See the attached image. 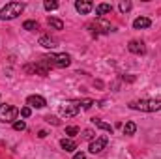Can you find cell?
<instances>
[{"mask_svg":"<svg viewBox=\"0 0 161 159\" xmlns=\"http://www.w3.org/2000/svg\"><path fill=\"white\" fill-rule=\"evenodd\" d=\"M129 109L141 112H158L161 111V99H137L129 103Z\"/></svg>","mask_w":161,"mask_h":159,"instance_id":"6da1fadb","label":"cell"},{"mask_svg":"<svg viewBox=\"0 0 161 159\" xmlns=\"http://www.w3.org/2000/svg\"><path fill=\"white\" fill-rule=\"evenodd\" d=\"M23 11H25V4H23V2H8V4L0 9V21L17 19Z\"/></svg>","mask_w":161,"mask_h":159,"instance_id":"7a4b0ae2","label":"cell"},{"mask_svg":"<svg viewBox=\"0 0 161 159\" xmlns=\"http://www.w3.org/2000/svg\"><path fill=\"white\" fill-rule=\"evenodd\" d=\"M41 60L51 68H68L71 64V56L66 52H51V54L43 56Z\"/></svg>","mask_w":161,"mask_h":159,"instance_id":"3957f363","label":"cell"},{"mask_svg":"<svg viewBox=\"0 0 161 159\" xmlns=\"http://www.w3.org/2000/svg\"><path fill=\"white\" fill-rule=\"evenodd\" d=\"M19 109L13 107V105H8V103H0V122L4 123H13L17 122V116H19Z\"/></svg>","mask_w":161,"mask_h":159,"instance_id":"277c9868","label":"cell"},{"mask_svg":"<svg viewBox=\"0 0 161 159\" xmlns=\"http://www.w3.org/2000/svg\"><path fill=\"white\" fill-rule=\"evenodd\" d=\"M79 111H80L79 101H69V103H64V105L60 107V114H62V116H68V118L77 116Z\"/></svg>","mask_w":161,"mask_h":159,"instance_id":"5b68a950","label":"cell"},{"mask_svg":"<svg viewBox=\"0 0 161 159\" xmlns=\"http://www.w3.org/2000/svg\"><path fill=\"white\" fill-rule=\"evenodd\" d=\"M109 144V139L107 137H97V139H94L92 142H90V154H99L101 150H105V146Z\"/></svg>","mask_w":161,"mask_h":159,"instance_id":"8992f818","label":"cell"},{"mask_svg":"<svg viewBox=\"0 0 161 159\" xmlns=\"http://www.w3.org/2000/svg\"><path fill=\"white\" fill-rule=\"evenodd\" d=\"M26 105H28L30 109H43V107L47 105V101H45V97H41V96H28V97H26Z\"/></svg>","mask_w":161,"mask_h":159,"instance_id":"52a82bcc","label":"cell"},{"mask_svg":"<svg viewBox=\"0 0 161 159\" xmlns=\"http://www.w3.org/2000/svg\"><path fill=\"white\" fill-rule=\"evenodd\" d=\"M127 49H129V52H133V54H144V52H146L144 43L139 41V40H131L127 43Z\"/></svg>","mask_w":161,"mask_h":159,"instance_id":"ba28073f","label":"cell"},{"mask_svg":"<svg viewBox=\"0 0 161 159\" xmlns=\"http://www.w3.org/2000/svg\"><path fill=\"white\" fill-rule=\"evenodd\" d=\"M75 9L82 13V15H86V13H90L92 9H94V4L92 2H88V0H77L75 2Z\"/></svg>","mask_w":161,"mask_h":159,"instance_id":"9c48e42d","label":"cell"},{"mask_svg":"<svg viewBox=\"0 0 161 159\" xmlns=\"http://www.w3.org/2000/svg\"><path fill=\"white\" fill-rule=\"evenodd\" d=\"M150 25H152V21H150L148 17H137V19L133 21V28H135V30H142V28H150Z\"/></svg>","mask_w":161,"mask_h":159,"instance_id":"30bf717a","label":"cell"},{"mask_svg":"<svg viewBox=\"0 0 161 159\" xmlns=\"http://www.w3.org/2000/svg\"><path fill=\"white\" fill-rule=\"evenodd\" d=\"M92 122H94V125H96V127H99V129H103V131H107V133H111V135H113L114 127H113L111 123H107V122H103V120H99V118H92Z\"/></svg>","mask_w":161,"mask_h":159,"instance_id":"8fae6325","label":"cell"},{"mask_svg":"<svg viewBox=\"0 0 161 159\" xmlns=\"http://www.w3.org/2000/svg\"><path fill=\"white\" fill-rule=\"evenodd\" d=\"M92 26H96V30L99 28V30H101V32H105V34H107V32H111V23H107V21H105V19H101V17H99Z\"/></svg>","mask_w":161,"mask_h":159,"instance_id":"7c38bea8","label":"cell"},{"mask_svg":"<svg viewBox=\"0 0 161 159\" xmlns=\"http://www.w3.org/2000/svg\"><path fill=\"white\" fill-rule=\"evenodd\" d=\"M60 148L66 150V152H73V150H77V144H75V140H71V139H62V140H60Z\"/></svg>","mask_w":161,"mask_h":159,"instance_id":"4fadbf2b","label":"cell"},{"mask_svg":"<svg viewBox=\"0 0 161 159\" xmlns=\"http://www.w3.org/2000/svg\"><path fill=\"white\" fill-rule=\"evenodd\" d=\"M40 45L45 47V49H54L56 47V40L51 38V36H41L40 38Z\"/></svg>","mask_w":161,"mask_h":159,"instance_id":"5bb4252c","label":"cell"},{"mask_svg":"<svg viewBox=\"0 0 161 159\" xmlns=\"http://www.w3.org/2000/svg\"><path fill=\"white\" fill-rule=\"evenodd\" d=\"M111 11H113V6L107 4V2H101V4L96 6V13H97V15H107V13H111Z\"/></svg>","mask_w":161,"mask_h":159,"instance_id":"9a60e30c","label":"cell"},{"mask_svg":"<svg viewBox=\"0 0 161 159\" xmlns=\"http://www.w3.org/2000/svg\"><path fill=\"white\" fill-rule=\"evenodd\" d=\"M47 23H49V26H51V28H54V30H62V28H64V23H62L60 19L49 17V19H47Z\"/></svg>","mask_w":161,"mask_h":159,"instance_id":"2e32d148","label":"cell"},{"mask_svg":"<svg viewBox=\"0 0 161 159\" xmlns=\"http://www.w3.org/2000/svg\"><path fill=\"white\" fill-rule=\"evenodd\" d=\"M23 28H25V30H28V32H36V30L40 28V25H38L36 21H25Z\"/></svg>","mask_w":161,"mask_h":159,"instance_id":"e0dca14e","label":"cell"},{"mask_svg":"<svg viewBox=\"0 0 161 159\" xmlns=\"http://www.w3.org/2000/svg\"><path fill=\"white\" fill-rule=\"evenodd\" d=\"M135 131H137V125L133 122H127L124 125V135H135Z\"/></svg>","mask_w":161,"mask_h":159,"instance_id":"ac0fdd59","label":"cell"},{"mask_svg":"<svg viewBox=\"0 0 161 159\" xmlns=\"http://www.w3.org/2000/svg\"><path fill=\"white\" fill-rule=\"evenodd\" d=\"M43 8H45L47 11H54V9H58V2H51V0H45V2H43Z\"/></svg>","mask_w":161,"mask_h":159,"instance_id":"d6986e66","label":"cell"},{"mask_svg":"<svg viewBox=\"0 0 161 159\" xmlns=\"http://www.w3.org/2000/svg\"><path fill=\"white\" fill-rule=\"evenodd\" d=\"M79 105H80V109H84V111H88L92 105H94V99H80L79 101Z\"/></svg>","mask_w":161,"mask_h":159,"instance_id":"ffe728a7","label":"cell"},{"mask_svg":"<svg viewBox=\"0 0 161 159\" xmlns=\"http://www.w3.org/2000/svg\"><path fill=\"white\" fill-rule=\"evenodd\" d=\"M133 8V4L129 2V0H124V2H120V11L122 13H125V11H129Z\"/></svg>","mask_w":161,"mask_h":159,"instance_id":"44dd1931","label":"cell"},{"mask_svg":"<svg viewBox=\"0 0 161 159\" xmlns=\"http://www.w3.org/2000/svg\"><path fill=\"white\" fill-rule=\"evenodd\" d=\"M13 129L15 131H25L26 129V123L23 120H17V122H13Z\"/></svg>","mask_w":161,"mask_h":159,"instance_id":"7402d4cb","label":"cell"},{"mask_svg":"<svg viewBox=\"0 0 161 159\" xmlns=\"http://www.w3.org/2000/svg\"><path fill=\"white\" fill-rule=\"evenodd\" d=\"M79 133V127H75V125H69V127H66V135L68 137H75Z\"/></svg>","mask_w":161,"mask_h":159,"instance_id":"603a6c76","label":"cell"},{"mask_svg":"<svg viewBox=\"0 0 161 159\" xmlns=\"http://www.w3.org/2000/svg\"><path fill=\"white\" fill-rule=\"evenodd\" d=\"M94 137H96V135H94L92 129H84V131H82V139H86V140H94Z\"/></svg>","mask_w":161,"mask_h":159,"instance_id":"cb8c5ba5","label":"cell"},{"mask_svg":"<svg viewBox=\"0 0 161 159\" xmlns=\"http://www.w3.org/2000/svg\"><path fill=\"white\" fill-rule=\"evenodd\" d=\"M30 114H32V109H30V107H23V109H21V116H23V118H28Z\"/></svg>","mask_w":161,"mask_h":159,"instance_id":"d4e9b609","label":"cell"},{"mask_svg":"<svg viewBox=\"0 0 161 159\" xmlns=\"http://www.w3.org/2000/svg\"><path fill=\"white\" fill-rule=\"evenodd\" d=\"M47 122H53V123H54V125H58V123H60V122H58V118H54V116H47Z\"/></svg>","mask_w":161,"mask_h":159,"instance_id":"484cf974","label":"cell"},{"mask_svg":"<svg viewBox=\"0 0 161 159\" xmlns=\"http://www.w3.org/2000/svg\"><path fill=\"white\" fill-rule=\"evenodd\" d=\"M73 159H86V156H84L82 152H77V154L73 156Z\"/></svg>","mask_w":161,"mask_h":159,"instance_id":"4316f807","label":"cell"},{"mask_svg":"<svg viewBox=\"0 0 161 159\" xmlns=\"http://www.w3.org/2000/svg\"><path fill=\"white\" fill-rule=\"evenodd\" d=\"M38 137H40V139H45V137H47V131H40Z\"/></svg>","mask_w":161,"mask_h":159,"instance_id":"83f0119b","label":"cell"}]
</instances>
